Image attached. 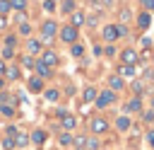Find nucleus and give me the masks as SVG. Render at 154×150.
<instances>
[{
    "mask_svg": "<svg viewBox=\"0 0 154 150\" xmlns=\"http://www.w3.org/2000/svg\"><path fill=\"white\" fill-rule=\"evenodd\" d=\"M116 99H118V92H113V90H103V92H96V99H94V106L103 111L106 106H111V104H116Z\"/></svg>",
    "mask_w": 154,
    "mask_h": 150,
    "instance_id": "nucleus-1",
    "label": "nucleus"
},
{
    "mask_svg": "<svg viewBox=\"0 0 154 150\" xmlns=\"http://www.w3.org/2000/svg\"><path fill=\"white\" fill-rule=\"evenodd\" d=\"M58 36H60L63 44H75V41H77V29H75L72 24H65V27L58 29Z\"/></svg>",
    "mask_w": 154,
    "mask_h": 150,
    "instance_id": "nucleus-2",
    "label": "nucleus"
},
{
    "mask_svg": "<svg viewBox=\"0 0 154 150\" xmlns=\"http://www.w3.org/2000/svg\"><path fill=\"white\" fill-rule=\"evenodd\" d=\"M89 131H91V135H101V133H106V131H108V121H106V116H94L91 123H89Z\"/></svg>",
    "mask_w": 154,
    "mask_h": 150,
    "instance_id": "nucleus-3",
    "label": "nucleus"
},
{
    "mask_svg": "<svg viewBox=\"0 0 154 150\" xmlns=\"http://www.w3.org/2000/svg\"><path fill=\"white\" fill-rule=\"evenodd\" d=\"M55 34H58V24H55L53 19H48V22L41 24V39H43V41H51Z\"/></svg>",
    "mask_w": 154,
    "mask_h": 150,
    "instance_id": "nucleus-4",
    "label": "nucleus"
},
{
    "mask_svg": "<svg viewBox=\"0 0 154 150\" xmlns=\"http://www.w3.org/2000/svg\"><path fill=\"white\" fill-rule=\"evenodd\" d=\"M120 60H123L125 65H135V63L140 60V56H137V51H132V48H123V51H120Z\"/></svg>",
    "mask_w": 154,
    "mask_h": 150,
    "instance_id": "nucleus-5",
    "label": "nucleus"
},
{
    "mask_svg": "<svg viewBox=\"0 0 154 150\" xmlns=\"http://www.w3.org/2000/svg\"><path fill=\"white\" fill-rule=\"evenodd\" d=\"M41 60H43L48 68H53V65H58V60H60V58H58V53H55V51H51V48H48V51H41Z\"/></svg>",
    "mask_w": 154,
    "mask_h": 150,
    "instance_id": "nucleus-6",
    "label": "nucleus"
},
{
    "mask_svg": "<svg viewBox=\"0 0 154 150\" xmlns=\"http://www.w3.org/2000/svg\"><path fill=\"white\" fill-rule=\"evenodd\" d=\"M46 138H48V133H46L43 128H36V131H31V133H29V140H31V143H36V145H43V143H46Z\"/></svg>",
    "mask_w": 154,
    "mask_h": 150,
    "instance_id": "nucleus-7",
    "label": "nucleus"
},
{
    "mask_svg": "<svg viewBox=\"0 0 154 150\" xmlns=\"http://www.w3.org/2000/svg\"><path fill=\"white\" fill-rule=\"evenodd\" d=\"M101 36H103V39H106L108 44H111V41H116V39H118V31H116V24H106V27L101 29Z\"/></svg>",
    "mask_w": 154,
    "mask_h": 150,
    "instance_id": "nucleus-8",
    "label": "nucleus"
},
{
    "mask_svg": "<svg viewBox=\"0 0 154 150\" xmlns=\"http://www.w3.org/2000/svg\"><path fill=\"white\" fill-rule=\"evenodd\" d=\"M125 87V80L120 77V75H111L108 77V90H113V92H120Z\"/></svg>",
    "mask_w": 154,
    "mask_h": 150,
    "instance_id": "nucleus-9",
    "label": "nucleus"
},
{
    "mask_svg": "<svg viewBox=\"0 0 154 150\" xmlns=\"http://www.w3.org/2000/svg\"><path fill=\"white\" fill-rule=\"evenodd\" d=\"M26 90H29V92H34V94H36V92H43V80H41L38 75H36V77H29Z\"/></svg>",
    "mask_w": 154,
    "mask_h": 150,
    "instance_id": "nucleus-10",
    "label": "nucleus"
},
{
    "mask_svg": "<svg viewBox=\"0 0 154 150\" xmlns=\"http://www.w3.org/2000/svg\"><path fill=\"white\" fill-rule=\"evenodd\" d=\"M34 70L38 73V77H41V80H46V77H51V73H53V70H51V68H48V65H46L43 60H36V65H34Z\"/></svg>",
    "mask_w": 154,
    "mask_h": 150,
    "instance_id": "nucleus-11",
    "label": "nucleus"
},
{
    "mask_svg": "<svg viewBox=\"0 0 154 150\" xmlns=\"http://www.w3.org/2000/svg\"><path fill=\"white\" fill-rule=\"evenodd\" d=\"M60 126H63V128H65V131L70 133V131H72V128L77 126V119H75L72 114H65V116H60Z\"/></svg>",
    "mask_w": 154,
    "mask_h": 150,
    "instance_id": "nucleus-12",
    "label": "nucleus"
},
{
    "mask_svg": "<svg viewBox=\"0 0 154 150\" xmlns=\"http://www.w3.org/2000/svg\"><path fill=\"white\" fill-rule=\"evenodd\" d=\"M84 22H87V17H84V12H79V10H75V12H72V17H70V24H72V27L77 29V27H82Z\"/></svg>",
    "mask_w": 154,
    "mask_h": 150,
    "instance_id": "nucleus-13",
    "label": "nucleus"
},
{
    "mask_svg": "<svg viewBox=\"0 0 154 150\" xmlns=\"http://www.w3.org/2000/svg\"><path fill=\"white\" fill-rule=\"evenodd\" d=\"M26 53H29V56L41 53V41H38V39H29V41H26Z\"/></svg>",
    "mask_w": 154,
    "mask_h": 150,
    "instance_id": "nucleus-14",
    "label": "nucleus"
},
{
    "mask_svg": "<svg viewBox=\"0 0 154 150\" xmlns=\"http://www.w3.org/2000/svg\"><path fill=\"white\" fill-rule=\"evenodd\" d=\"M116 128H118L120 133H125V131L130 128V116H128V114H120L118 121H116Z\"/></svg>",
    "mask_w": 154,
    "mask_h": 150,
    "instance_id": "nucleus-15",
    "label": "nucleus"
},
{
    "mask_svg": "<svg viewBox=\"0 0 154 150\" xmlns=\"http://www.w3.org/2000/svg\"><path fill=\"white\" fill-rule=\"evenodd\" d=\"M116 75H120V77H132V75H135V65H125V63H120Z\"/></svg>",
    "mask_w": 154,
    "mask_h": 150,
    "instance_id": "nucleus-16",
    "label": "nucleus"
},
{
    "mask_svg": "<svg viewBox=\"0 0 154 150\" xmlns=\"http://www.w3.org/2000/svg\"><path fill=\"white\" fill-rule=\"evenodd\" d=\"M58 145H60V148H72V133L63 131V133L58 135Z\"/></svg>",
    "mask_w": 154,
    "mask_h": 150,
    "instance_id": "nucleus-17",
    "label": "nucleus"
},
{
    "mask_svg": "<svg viewBox=\"0 0 154 150\" xmlns=\"http://www.w3.org/2000/svg\"><path fill=\"white\" fill-rule=\"evenodd\" d=\"M94 99H96V90H94V87H84V92H82V102H84V104H91Z\"/></svg>",
    "mask_w": 154,
    "mask_h": 150,
    "instance_id": "nucleus-18",
    "label": "nucleus"
},
{
    "mask_svg": "<svg viewBox=\"0 0 154 150\" xmlns=\"http://www.w3.org/2000/svg\"><path fill=\"white\" fill-rule=\"evenodd\" d=\"M43 99H46V102H51V104H55V102L60 99V92H58V90H53V87H51V90H43Z\"/></svg>",
    "mask_w": 154,
    "mask_h": 150,
    "instance_id": "nucleus-19",
    "label": "nucleus"
},
{
    "mask_svg": "<svg viewBox=\"0 0 154 150\" xmlns=\"http://www.w3.org/2000/svg\"><path fill=\"white\" fill-rule=\"evenodd\" d=\"M142 109V102H140V97H132L128 104H125V114H130V111H140Z\"/></svg>",
    "mask_w": 154,
    "mask_h": 150,
    "instance_id": "nucleus-20",
    "label": "nucleus"
},
{
    "mask_svg": "<svg viewBox=\"0 0 154 150\" xmlns=\"http://www.w3.org/2000/svg\"><path fill=\"white\" fill-rule=\"evenodd\" d=\"M137 24H140L142 29H147V27L152 24V15H149V12H140V15H137Z\"/></svg>",
    "mask_w": 154,
    "mask_h": 150,
    "instance_id": "nucleus-21",
    "label": "nucleus"
},
{
    "mask_svg": "<svg viewBox=\"0 0 154 150\" xmlns=\"http://www.w3.org/2000/svg\"><path fill=\"white\" fill-rule=\"evenodd\" d=\"M19 75H22V70L17 65H7V70H5V77L7 80H19Z\"/></svg>",
    "mask_w": 154,
    "mask_h": 150,
    "instance_id": "nucleus-22",
    "label": "nucleus"
},
{
    "mask_svg": "<svg viewBox=\"0 0 154 150\" xmlns=\"http://www.w3.org/2000/svg\"><path fill=\"white\" fill-rule=\"evenodd\" d=\"M29 143H31V140H29V133H17V135H14V145H17V148H26Z\"/></svg>",
    "mask_w": 154,
    "mask_h": 150,
    "instance_id": "nucleus-23",
    "label": "nucleus"
},
{
    "mask_svg": "<svg viewBox=\"0 0 154 150\" xmlns=\"http://www.w3.org/2000/svg\"><path fill=\"white\" fill-rule=\"evenodd\" d=\"M99 148H101L99 138L96 135H87V150H99Z\"/></svg>",
    "mask_w": 154,
    "mask_h": 150,
    "instance_id": "nucleus-24",
    "label": "nucleus"
},
{
    "mask_svg": "<svg viewBox=\"0 0 154 150\" xmlns=\"http://www.w3.org/2000/svg\"><path fill=\"white\" fill-rule=\"evenodd\" d=\"M19 63H22L24 68H29V70H31V68L36 65V60H34V56H29V53H26V56H22V58H19Z\"/></svg>",
    "mask_w": 154,
    "mask_h": 150,
    "instance_id": "nucleus-25",
    "label": "nucleus"
},
{
    "mask_svg": "<svg viewBox=\"0 0 154 150\" xmlns=\"http://www.w3.org/2000/svg\"><path fill=\"white\" fill-rule=\"evenodd\" d=\"M60 10H63L65 15H72V12H75V0H63Z\"/></svg>",
    "mask_w": 154,
    "mask_h": 150,
    "instance_id": "nucleus-26",
    "label": "nucleus"
},
{
    "mask_svg": "<svg viewBox=\"0 0 154 150\" xmlns=\"http://www.w3.org/2000/svg\"><path fill=\"white\" fill-rule=\"evenodd\" d=\"M10 7L17 10V12H24L26 10V0H10Z\"/></svg>",
    "mask_w": 154,
    "mask_h": 150,
    "instance_id": "nucleus-27",
    "label": "nucleus"
},
{
    "mask_svg": "<svg viewBox=\"0 0 154 150\" xmlns=\"http://www.w3.org/2000/svg\"><path fill=\"white\" fill-rule=\"evenodd\" d=\"M0 148H5V150H12V148H17V145H14V138L5 135V138H2V143H0Z\"/></svg>",
    "mask_w": 154,
    "mask_h": 150,
    "instance_id": "nucleus-28",
    "label": "nucleus"
},
{
    "mask_svg": "<svg viewBox=\"0 0 154 150\" xmlns=\"http://www.w3.org/2000/svg\"><path fill=\"white\" fill-rule=\"evenodd\" d=\"M132 92L140 97V94L144 92V82H142V80H135V82H132Z\"/></svg>",
    "mask_w": 154,
    "mask_h": 150,
    "instance_id": "nucleus-29",
    "label": "nucleus"
},
{
    "mask_svg": "<svg viewBox=\"0 0 154 150\" xmlns=\"http://www.w3.org/2000/svg\"><path fill=\"white\" fill-rule=\"evenodd\" d=\"M0 114H5V116H14V106H7V104H0Z\"/></svg>",
    "mask_w": 154,
    "mask_h": 150,
    "instance_id": "nucleus-30",
    "label": "nucleus"
},
{
    "mask_svg": "<svg viewBox=\"0 0 154 150\" xmlns=\"http://www.w3.org/2000/svg\"><path fill=\"white\" fill-rule=\"evenodd\" d=\"M142 121L152 126V123H154V111H152V109H149V111H142Z\"/></svg>",
    "mask_w": 154,
    "mask_h": 150,
    "instance_id": "nucleus-31",
    "label": "nucleus"
},
{
    "mask_svg": "<svg viewBox=\"0 0 154 150\" xmlns=\"http://www.w3.org/2000/svg\"><path fill=\"white\" fill-rule=\"evenodd\" d=\"M82 53H84V46H82V44H72V56H75V58H79Z\"/></svg>",
    "mask_w": 154,
    "mask_h": 150,
    "instance_id": "nucleus-32",
    "label": "nucleus"
},
{
    "mask_svg": "<svg viewBox=\"0 0 154 150\" xmlns=\"http://www.w3.org/2000/svg\"><path fill=\"white\" fill-rule=\"evenodd\" d=\"M10 58H14V48L5 46V48H2V60H10Z\"/></svg>",
    "mask_w": 154,
    "mask_h": 150,
    "instance_id": "nucleus-33",
    "label": "nucleus"
},
{
    "mask_svg": "<svg viewBox=\"0 0 154 150\" xmlns=\"http://www.w3.org/2000/svg\"><path fill=\"white\" fill-rule=\"evenodd\" d=\"M12 7H10V0H0V15H7Z\"/></svg>",
    "mask_w": 154,
    "mask_h": 150,
    "instance_id": "nucleus-34",
    "label": "nucleus"
},
{
    "mask_svg": "<svg viewBox=\"0 0 154 150\" xmlns=\"http://www.w3.org/2000/svg\"><path fill=\"white\" fill-rule=\"evenodd\" d=\"M19 34H24V36H29V34H31V27H29V22H22V27H19Z\"/></svg>",
    "mask_w": 154,
    "mask_h": 150,
    "instance_id": "nucleus-35",
    "label": "nucleus"
},
{
    "mask_svg": "<svg viewBox=\"0 0 154 150\" xmlns=\"http://www.w3.org/2000/svg\"><path fill=\"white\" fill-rule=\"evenodd\" d=\"M43 10L46 12H53L55 10V0H43Z\"/></svg>",
    "mask_w": 154,
    "mask_h": 150,
    "instance_id": "nucleus-36",
    "label": "nucleus"
},
{
    "mask_svg": "<svg viewBox=\"0 0 154 150\" xmlns=\"http://www.w3.org/2000/svg\"><path fill=\"white\" fill-rule=\"evenodd\" d=\"M116 31H118V39L120 36H128V27H123V24H116Z\"/></svg>",
    "mask_w": 154,
    "mask_h": 150,
    "instance_id": "nucleus-37",
    "label": "nucleus"
},
{
    "mask_svg": "<svg viewBox=\"0 0 154 150\" xmlns=\"http://www.w3.org/2000/svg\"><path fill=\"white\" fill-rule=\"evenodd\" d=\"M140 2H142V7H144L147 12H152V10H154V0H140Z\"/></svg>",
    "mask_w": 154,
    "mask_h": 150,
    "instance_id": "nucleus-38",
    "label": "nucleus"
},
{
    "mask_svg": "<svg viewBox=\"0 0 154 150\" xmlns=\"http://www.w3.org/2000/svg\"><path fill=\"white\" fill-rule=\"evenodd\" d=\"M14 44H17V36H7V39H5V46L14 48Z\"/></svg>",
    "mask_w": 154,
    "mask_h": 150,
    "instance_id": "nucleus-39",
    "label": "nucleus"
},
{
    "mask_svg": "<svg viewBox=\"0 0 154 150\" xmlns=\"http://www.w3.org/2000/svg\"><path fill=\"white\" fill-rule=\"evenodd\" d=\"M17 133H19V131H17V126H7V133H5V135H10V138H14Z\"/></svg>",
    "mask_w": 154,
    "mask_h": 150,
    "instance_id": "nucleus-40",
    "label": "nucleus"
},
{
    "mask_svg": "<svg viewBox=\"0 0 154 150\" xmlns=\"http://www.w3.org/2000/svg\"><path fill=\"white\" fill-rule=\"evenodd\" d=\"M5 102H12V94H7V92H0V104H5Z\"/></svg>",
    "mask_w": 154,
    "mask_h": 150,
    "instance_id": "nucleus-41",
    "label": "nucleus"
},
{
    "mask_svg": "<svg viewBox=\"0 0 154 150\" xmlns=\"http://www.w3.org/2000/svg\"><path fill=\"white\" fill-rule=\"evenodd\" d=\"M5 70H7V63L0 58V77H5Z\"/></svg>",
    "mask_w": 154,
    "mask_h": 150,
    "instance_id": "nucleus-42",
    "label": "nucleus"
},
{
    "mask_svg": "<svg viewBox=\"0 0 154 150\" xmlns=\"http://www.w3.org/2000/svg\"><path fill=\"white\" fill-rule=\"evenodd\" d=\"M147 143L154 148V131H149V133H147Z\"/></svg>",
    "mask_w": 154,
    "mask_h": 150,
    "instance_id": "nucleus-43",
    "label": "nucleus"
},
{
    "mask_svg": "<svg viewBox=\"0 0 154 150\" xmlns=\"http://www.w3.org/2000/svg\"><path fill=\"white\" fill-rule=\"evenodd\" d=\"M106 56H116V48L113 46H106Z\"/></svg>",
    "mask_w": 154,
    "mask_h": 150,
    "instance_id": "nucleus-44",
    "label": "nucleus"
},
{
    "mask_svg": "<svg viewBox=\"0 0 154 150\" xmlns=\"http://www.w3.org/2000/svg\"><path fill=\"white\" fill-rule=\"evenodd\" d=\"M7 27V19H5V15H0V29H5Z\"/></svg>",
    "mask_w": 154,
    "mask_h": 150,
    "instance_id": "nucleus-45",
    "label": "nucleus"
},
{
    "mask_svg": "<svg viewBox=\"0 0 154 150\" xmlns=\"http://www.w3.org/2000/svg\"><path fill=\"white\" fill-rule=\"evenodd\" d=\"M2 87H5V77H0V90H2Z\"/></svg>",
    "mask_w": 154,
    "mask_h": 150,
    "instance_id": "nucleus-46",
    "label": "nucleus"
},
{
    "mask_svg": "<svg viewBox=\"0 0 154 150\" xmlns=\"http://www.w3.org/2000/svg\"><path fill=\"white\" fill-rule=\"evenodd\" d=\"M152 111H154V97H152Z\"/></svg>",
    "mask_w": 154,
    "mask_h": 150,
    "instance_id": "nucleus-47",
    "label": "nucleus"
},
{
    "mask_svg": "<svg viewBox=\"0 0 154 150\" xmlns=\"http://www.w3.org/2000/svg\"><path fill=\"white\" fill-rule=\"evenodd\" d=\"M103 2H106V5H108V2H113V0H103Z\"/></svg>",
    "mask_w": 154,
    "mask_h": 150,
    "instance_id": "nucleus-48",
    "label": "nucleus"
},
{
    "mask_svg": "<svg viewBox=\"0 0 154 150\" xmlns=\"http://www.w3.org/2000/svg\"><path fill=\"white\" fill-rule=\"evenodd\" d=\"M152 80H154V70H152Z\"/></svg>",
    "mask_w": 154,
    "mask_h": 150,
    "instance_id": "nucleus-49",
    "label": "nucleus"
}]
</instances>
